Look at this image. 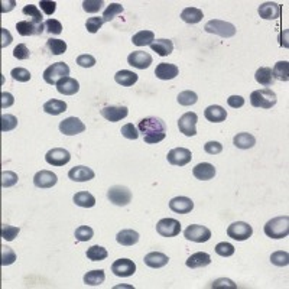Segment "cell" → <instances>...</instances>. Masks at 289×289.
<instances>
[{"label": "cell", "mask_w": 289, "mask_h": 289, "mask_svg": "<svg viewBox=\"0 0 289 289\" xmlns=\"http://www.w3.org/2000/svg\"><path fill=\"white\" fill-rule=\"evenodd\" d=\"M139 133L144 135L146 144H159L166 138V124L158 117H146L139 122Z\"/></svg>", "instance_id": "6da1fadb"}, {"label": "cell", "mask_w": 289, "mask_h": 289, "mask_svg": "<svg viewBox=\"0 0 289 289\" xmlns=\"http://www.w3.org/2000/svg\"><path fill=\"white\" fill-rule=\"evenodd\" d=\"M265 234L270 239H284L289 233V217L288 216H281L269 220L263 227Z\"/></svg>", "instance_id": "7a4b0ae2"}, {"label": "cell", "mask_w": 289, "mask_h": 289, "mask_svg": "<svg viewBox=\"0 0 289 289\" xmlns=\"http://www.w3.org/2000/svg\"><path fill=\"white\" fill-rule=\"evenodd\" d=\"M276 102H278L276 94L270 88L256 90L250 94V104L257 108H272Z\"/></svg>", "instance_id": "3957f363"}, {"label": "cell", "mask_w": 289, "mask_h": 289, "mask_svg": "<svg viewBox=\"0 0 289 289\" xmlns=\"http://www.w3.org/2000/svg\"><path fill=\"white\" fill-rule=\"evenodd\" d=\"M204 31L208 34L218 35L221 38H231L236 35V26L230 22L220 21V19H213V21L207 22Z\"/></svg>", "instance_id": "277c9868"}, {"label": "cell", "mask_w": 289, "mask_h": 289, "mask_svg": "<svg viewBox=\"0 0 289 289\" xmlns=\"http://www.w3.org/2000/svg\"><path fill=\"white\" fill-rule=\"evenodd\" d=\"M68 74H70V67L65 62H55L43 71V80L45 83L51 85H57L60 80L68 77Z\"/></svg>", "instance_id": "5b68a950"}, {"label": "cell", "mask_w": 289, "mask_h": 289, "mask_svg": "<svg viewBox=\"0 0 289 289\" xmlns=\"http://www.w3.org/2000/svg\"><path fill=\"white\" fill-rule=\"evenodd\" d=\"M107 198L114 206L124 207L132 201V192L127 186L114 185L107 191Z\"/></svg>", "instance_id": "8992f818"}, {"label": "cell", "mask_w": 289, "mask_h": 289, "mask_svg": "<svg viewBox=\"0 0 289 289\" xmlns=\"http://www.w3.org/2000/svg\"><path fill=\"white\" fill-rule=\"evenodd\" d=\"M186 240L195 242V243H206L211 239V231L206 226H200V224H191L185 228L184 231Z\"/></svg>", "instance_id": "52a82bcc"}, {"label": "cell", "mask_w": 289, "mask_h": 289, "mask_svg": "<svg viewBox=\"0 0 289 289\" xmlns=\"http://www.w3.org/2000/svg\"><path fill=\"white\" fill-rule=\"evenodd\" d=\"M253 234V228L248 223H243V221H236L233 224H230L227 228V236L231 237L233 240H237V242H245L248 240L249 237H252Z\"/></svg>", "instance_id": "ba28073f"}, {"label": "cell", "mask_w": 289, "mask_h": 289, "mask_svg": "<svg viewBox=\"0 0 289 289\" xmlns=\"http://www.w3.org/2000/svg\"><path fill=\"white\" fill-rule=\"evenodd\" d=\"M45 161L52 166H64L71 161V155L67 149L62 147H54L46 152Z\"/></svg>", "instance_id": "9c48e42d"}, {"label": "cell", "mask_w": 289, "mask_h": 289, "mask_svg": "<svg viewBox=\"0 0 289 289\" xmlns=\"http://www.w3.org/2000/svg\"><path fill=\"white\" fill-rule=\"evenodd\" d=\"M156 231L162 237H175L181 231V223L175 218H162L156 224Z\"/></svg>", "instance_id": "30bf717a"}, {"label": "cell", "mask_w": 289, "mask_h": 289, "mask_svg": "<svg viewBox=\"0 0 289 289\" xmlns=\"http://www.w3.org/2000/svg\"><path fill=\"white\" fill-rule=\"evenodd\" d=\"M197 122H198V117L195 113L192 111H188L185 114H182L178 120V127H180V132L184 133L185 136H195L197 135Z\"/></svg>", "instance_id": "8fae6325"}, {"label": "cell", "mask_w": 289, "mask_h": 289, "mask_svg": "<svg viewBox=\"0 0 289 289\" xmlns=\"http://www.w3.org/2000/svg\"><path fill=\"white\" fill-rule=\"evenodd\" d=\"M166 159H168V162L171 165L184 166L188 162H191L192 155H191V150L189 149H185V147H175V149H172V150L168 152Z\"/></svg>", "instance_id": "7c38bea8"}, {"label": "cell", "mask_w": 289, "mask_h": 289, "mask_svg": "<svg viewBox=\"0 0 289 289\" xmlns=\"http://www.w3.org/2000/svg\"><path fill=\"white\" fill-rule=\"evenodd\" d=\"M100 114L106 120L116 123V122H120L129 114V110L126 106H106L100 110Z\"/></svg>", "instance_id": "4fadbf2b"}, {"label": "cell", "mask_w": 289, "mask_h": 289, "mask_svg": "<svg viewBox=\"0 0 289 289\" xmlns=\"http://www.w3.org/2000/svg\"><path fill=\"white\" fill-rule=\"evenodd\" d=\"M60 130L67 136H74L83 133L85 130V124L78 117H67L60 123Z\"/></svg>", "instance_id": "5bb4252c"}, {"label": "cell", "mask_w": 289, "mask_h": 289, "mask_svg": "<svg viewBox=\"0 0 289 289\" xmlns=\"http://www.w3.org/2000/svg\"><path fill=\"white\" fill-rule=\"evenodd\" d=\"M111 272L119 278H127L136 272V265L130 259H117L111 265Z\"/></svg>", "instance_id": "9a60e30c"}, {"label": "cell", "mask_w": 289, "mask_h": 289, "mask_svg": "<svg viewBox=\"0 0 289 289\" xmlns=\"http://www.w3.org/2000/svg\"><path fill=\"white\" fill-rule=\"evenodd\" d=\"M152 62H153V60H152L150 54L144 52V51H133L127 57V64L132 65V67H135V68H138V70H146V68H149V65Z\"/></svg>", "instance_id": "2e32d148"}, {"label": "cell", "mask_w": 289, "mask_h": 289, "mask_svg": "<svg viewBox=\"0 0 289 289\" xmlns=\"http://www.w3.org/2000/svg\"><path fill=\"white\" fill-rule=\"evenodd\" d=\"M260 18L266 19V21H273V19H279L281 18V13H282V7L275 3V1H266V3H262L257 9Z\"/></svg>", "instance_id": "e0dca14e"}, {"label": "cell", "mask_w": 289, "mask_h": 289, "mask_svg": "<svg viewBox=\"0 0 289 289\" xmlns=\"http://www.w3.org/2000/svg\"><path fill=\"white\" fill-rule=\"evenodd\" d=\"M96 177L94 171L88 166H74L72 169H70L68 172V178L71 181H75V182H85V181H90Z\"/></svg>", "instance_id": "ac0fdd59"}, {"label": "cell", "mask_w": 289, "mask_h": 289, "mask_svg": "<svg viewBox=\"0 0 289 289\" xmlns=\"http://www.w3.org/2000/svg\"><path fill=\"white\" fill-rule=\"evenodd\" d=\"M16 31L22 36H32V35H41L45 31V25H36L34 22L21 21L16 23Z\"/></svg>", "instance_id": "d6986e66"}, {"label": "cell", "mask_w": 289, "mask_h": 289, "mask_svg": "<svg viewBox=\"0 0 289 289\" xmlns=\"http://www.w3.org/2000/svg\"><path fill=\"white\" fill-rule=\"evenodd\" d=\"M58 177L51 171H39L34 177V184L38 188H52L57 184Z\"/></svg>", "instance_id": "ffe728a7"}, {"label": "cell", "mask_w": 289, "mask_h": 289, "mask_svg": "<svg viewBox=\"0 0 289 289\" xmlns=\"http://www.w3.org/2000/svg\"><path fill=\"white\" fill-rule=\"evenodd\" d=\"M169 208L174 213H178V214H188V213L192 211L194 203L188 197H175L169 201Z\"/></svg>", "instance_id": "44dd1931"}, {"label": "cell", "mask_w": 289, "mask_h": 289, "mask_svg": "<svg viewBox=\"0 0 289 289\" xmlns=\"http://www.w3.org/2000/svg\"><path fill=\"white\" fill-rule=\"evenodd\" d=\"M178 74H180V68L175 64H168V62H161L155 70V75L159 80H172Z\"/></svg>", "instance_id": "7402d4cb"}, {"label": "cell", "mask_w": 289, "mask_h": 289, "mask_svg": "<svg viewBox=\"0 0 289 289\" xmlns=\"http://www.w3.org/2000/svg\"><path fill=\"white\" fill-rule=\"evenodd\" d=\"M168 262H169V257L161 252H150L144 256V265L149 268H164L165 265H168Z\"/></svg>", "instance_id": "603a6c76"}, {"label": "cell", "mask_w": 289, "mask_h": 289, "mask_svg": "<svg viewBox=\"0 0 289 289\" xmlns=\"http://www.w3.org/2000/svg\"><path fill=\"white\" fill-rule=\"evenodd\" d=\"M57 90L58 93H61L64 96H74L75 93H78L80 90V84L75 78H71V77H65L58 81L57 84Z\"/></svg>", "instance_id": "cb8c5ba5"}, {"label": "cell", "mask_w": 289, "mask_h": 289, "mask_svg": "<svg viewBox=\"0 0 289 289\" xmlns=\"http://www.w3.org/2000/svg\"><path fill=\"white\" fill-rule=\"evenodd\" d=\"M204 116L208 122L220 123L227 119V111L221 106H208L204 110Z\"/></svg>", "instance_id": "d4e9b609"}, {"label": "cell", "mask_w": 289, "mask_h": 289, "mask_svg": "<svg viewBox=\"0 0 289 289\" xmlns=\"http://www.w3.org/2000/svg\"><path fill=\"white\" fill-rule=\"evenodd\" d=\"M192 174L200 181H208V180H213L214 178L216 168H214V165L208 164V162H203V164H198V165L192 169Z\"/></svg>", "instance_id": "484cf974"}, {"label": "cell", "mask_w": 289, "mask_h": 289, "mask_svg": "<svg viewBox=\"0 0 289 289\" xmlns=\"http://www.w3.org/2000/svg\"><path fill=\"white\" fill-rule=\"evenodd\" d=\"M210 263H211V257H210L208 253H204V252L194 253L186 260V266L191 269L204 268V266H208Z\"/></svg>", "instance_id": "4316f807"}, {"label": "cell", "mask_w": 289, "mask_h": 289, "mask_svg": "<svg viewBox=\"0 0 289 289\" xmlns=\"http://www.w3.org/2000/svg\"><path fill=\"white\" fill-rule=\"evenodd\" d=\"M116 240L122 246H133L139 242V233L135 230H122L117 233Z\"/></svg>", "instance_id": "83f0119b"}, {"label": "cell", "mask_w": 289, "mask_h": 289, "mask_svg": "<svg viewBox=\"0 0 289 289\" xmlns=\"http://www.w3.org/2000/svg\"><path fill=\"white\" fill-rule=\"evenodd\" d=\"M150 49L153 52H156L158 55L161 57H166V55H171L172 51H174V43L169 39H156L150 43Z\"/></svg>", "instance_id": "f1b7e54d"}, {"label": "cell", "mask_w": 289, "mask_h": 289, "mask_svg": "<svg viewBox=\"0 0 289 289\" xmlns=\"http://www.w3.org/2000/svg\"><path fill=\"white\" fill-rule=\"evenodd\" d=\"M138 74L133 72V71H129V70H122L119 72H116L114 75V80L116 83L123 85V87H132L133 84L138 83Z\"/></svg>", "instance_id": "f546056e"}, {"label": "cell", "mask_w": 289, "mask_h": 289, "mask_svg": "<svg viewBox=\"0 0 289 289\" xmlns=\"http://www.w3.org/2000/svg\"><path fill=\"white\" fill-rule=\"evenodd\" d=\"M204 18V13L201 9H197V7H185L182 12H181V19L189 25H195L198 22H201V19Z\"/></svg>", "instance_id": "4dcf8cb0"}, {"label": "cell", "mask_w": 289, "mask_h": 289, "mask_svg": "<svg viewBox=\"0 0 289 289\" xmlns=\"http://www.w3.org/2000/svg\"><path fill=\"white\" fill-rule=\"evenodd\" d=\"M254 78H256L257 83L260 84V85H263V87H270L275 83V78L272 75V68H269V67L259 68L256 71V74H254Z\"/></svg>", "instance_id": "1f68e13d"}, {"label": "cell", "mask_w": 289, "mask_h": 289, "mask_svg": "<svg viewBox=\"0 0 289 289\" xmlns=\"http://www.w3.org/2000/svg\"><path fill=\"white\" fill-rule=\"evenodd\" d=\"M233 144L239 149H250L256 144V139L250 133H237L233 139Z\"/></svg>", "instance_id": "d6a6232c"}, {"label": "cell", "mask_w": 289, "mask_h": 289, "mask_svg": "<svg viewBox=\"0 0 289 289\" xmlns=\"http://www.w3.org/2000/svg\"><path fill=\"white\" fill-rule=\"evenodd\" d=\"M272 75L275 80L279 81H288L289 80V62L288 61H279L275 64L273 70H272Z\"/></svg>", "instance_id": "836d02e7"}, {"label": "cell", "mask_w": 289, "mask_h": 289, "mask_svg": "<svg viewBox=\"0 0 289 289\" xmlns=\"http://www.w3.org/2000/svg\"><path fill=\"white\" fill-rule=\"evenodd\" d=\"M67 110V103L61 102V100H57V99H52L49 102L43 104V111L48 113V114H52V116H58Z\"/></svg>", "instance_id": "e575fe53"}, {"label": "cell", "mask_w": 289, "mask_h": 289, "mask_svg": "<svg viewBox=\"0 0 289 289\" xmlns=\"http://www.w3.org/2000/svg\"><path fill=\"white\" fill-rule=\"evenodd\" d=\"M106 279V275H104V270L99 269V270H91V272H87L84 275V284L85 285H90V287H99L102 285Z\"/></svg>", "instance_id": "d590c367"}, {"label": "cell", "mask_w": 289, "mask_h": 289, "mask_svg": "<svg viewBox=\"0 0 289 289\" xmlns=\"http://www.w3.org/2000/svg\"><path fill=\"white\" fill-rule=\"evenodd\" d=\"M72 200H74L75 206L83 207V208H91V207L96 206V198L90 192H87V191L77 192Z\"/></svg>", "instance_id": "8d00e7d4"}, {"label": "cell", "mask_w": 289, "mask_h": 289, "mask_svg": "<svg viewBox=\"0 0 289 289\" xmlns=\"http://www.w3.org/2000/svg\"><path fill=\"white\" fill-rule=\"evenodd\" d=\"M153 41H155V35L152 31H141L138 34H135L132 38L133 45H136V46H146V45H150Z\"/></svg>", "instance_id": "74e56055"}, {"label": "cell", "mask_w": 289, "mask_h": 289, "mask_svg": "<svg viewBox=\"0 0 289 289\" xmlns=\"http://www.w3.org/2000/svg\"><path fill=\"white\" fill-rule=\"evenodd\" d=\"M22 13H23L25 16L31 18V22H34V23H36V25H41L42 23L43 16H42L39 7L35 6V4H26V6L22 9Z\"/></svg>", "instance_id": "f35d334b"}, {"label": "cell", "mask_w": 289, "mask_h": 289, "mask_svg": "<svg viewBox=\"0 0 289 289\" xmlns=\"http://www.w3.org/2000/svg\"><path fill=\"white\" fill-rule=\"evenodd\" d=\"M123 6L120 3H110L106 10L103 12V21L104 22H111L116 16H119L120 13H123Z\"/></svg>", "instance_id": "ab89813d"}, {"label": "cell", "mask_w": 289, "mask_h": 289, "mask_svg": "<svg viewBox=\"0 0 289 289\" xmlns=\"http://www.w3.org/2000/svg\"><path fill=\"white\" fill-rule=\"evenodd\" d=\"M270 262H272V265H275V266H279V268L288 266L289 265L288 252L278 250V252L272 253V254H270Z\"/></svg>", "instance_id": "60d3db41"}, {"label": "cell", "mask_w": 289, "mask_h": 289, "mask_svg": "<svg viewBox=\"0 0 289 289\" xmlns=\"http://www.w3.org/2000/svg\"><path fill=\"white\" fill-rule=\"evenodd\" d=\"M107 250L102 246H91L90 249H87V257L93 262H100L104 260L107 257Z\"/></svg>", "instance_id": "b9f144b4"}, {"label": "cell", "mask_w": 289, "mask_h": 289, "mask_svg": "<svg viewBox=\"0 0 289 289\" xmlns=\"http://www.w3.org/2000/svg\"><path fill=\"white\" fill-rule=\"evenodd\" d=\"M46 48L49 49L51 54L54 55H61L67 51V43L62 39H48L46 41Z\"/></svg>", "instance_id": "7bdbcfd3"}, {"label": "cell", "mask_w": 289, "mask_h": 289, "mask_svg": "<svg viewBox=\"0 0 289 289\" xmlns=\"http://www.w3.org/2000/svg\"><path fill=\"white\" fill-rule=\"evenodd\" d=\"M177 100H178V103L181 104V106H192V104H195L198 102V96L194 91L186 90V91H182V93L178 94Z\"/></svg>", "instance_id": "ee69618b"}, {"label": "cell", "mask_w": 289, "mask_h": 289, "mask_svg": "<svg viewBox=\"0 0 289 289\" xmlns=\"http://www.w3.org/2000/svg\"><path fill=\"white\" fill-rule=\"evenodd\" d=\"M16 260V253L7 246H1V266H9L15 263Z\"/></svg>", "instance_id": "f6af8a7d"}, {"label": "cell", "mask_w": 289, "mask_h": 289, "mask_svg": "<svg viewBox=\"0 0 289 289\" xmlns=\"http://www.w3.org/2000/svg\"><path fill=\"white\" fill-rule=\"evenodd\" d=\"M19 231H21L19 227H13V226H9V224H3L1 226V239L6 240V242H12L19 234Z\"/></svg>", "instance_id": "bcb514c9"}, {"label": "cell", "mask_w": 289, "mask_h": 289, "mask_svg": "<svg viewBox=\"0 0 289 289\" xmlns=\"http://www.w3.org/2000/svg\"><path fill=\"white\" fill-rule=\"evenodd\" d=\"M103 23V18H100V16H93V18H88V19H87V22H85V28H87V31H88L90 34H97L99 29H102Z\"/></svg>", "instance_id": "7dc6e473"}, {"label": "cell", "mask_w": 289, "mask_h": 289, "mask_svg": "<svg viewBox=\"0 0 289 289\" xmlns=\"http://www.w3.org/2000/svg\"><path fill=\"white\" fill-rule=\"evenodd\" d=\"M18 174L16 172H12V171H4L1 174V186L3 188H9V186H13L18 184Z\"/></svg>", "instance_id": "c3c4849f"}, {"label": "cell", "mask_w": 289, "mask_h": 289, "mask_svg": "<svg viewBox=\"0 0 289 289\" xmlns=\"http://www.w3.org/2000/svg\"><path fill=\"white\" fill-rule=\"evenodd\" d=\"M18 126V119L12 114H3L1 116V132H10Z\"/></svg>", "instance_id": "681fc988"}, {"label": "cell", "mask_w": 289, "mask_h": 289, "mask_svg": "<svg viewBox=\"0 0 289 289\" xmlns=\"http://www.w3.org/2000/svg\"><path fill=\"white\" fill-rule=\"evenodd\" d=\"M93 234H94L93 228L88 227V226H80L75 230V239L78 242H88V240H91Z\"/></svg>", "instance_id": "f907efd6"}, {"label": "cell", "mask_w": 289, "mask_h": 289, "mask_svg": "<svg viewBox=\"0 0 289 289\" xmlns=\"http://www.w3.org/2000/svg\"><path fill=\"white\" fill-rule=\"evenodd\" d=\"M43 25H45V32H48L49 35H60L62 32L61 22L57 19H48Z\"/></svg>", "instance_id": "816d5d0a"}, {"label": "cell", "mask_w": 289, "mask_h": 289, "mask_svg": "<svg viewBox=\"0 0 289 289\" xmlns=\"http://www.w3.org/2000/svg\"><path fill=\"white\" fill-rule=\"evenodd\" d=\"M10 75L13 80L19 81V83H28L31 80V72L25 68H13L10 71Z\"/></svg>", "instance_id": "f5cc1de1"}, {"label": "cell", "mask_w": 289, "mask_h": 289, "mask_svg": "<svg viewBox=\"0 0 289 289\" xmlns=\"http://www.w3.org/2000/svg\"><path fill=\"white\" fill-rule=\"evenodd\" d=\"M103 6V0H84L83 1V9L87 13H97Z\"/></svg>", "instance_id": "db71d44e"}, {"label": "cell", "mask_w": 289, "mask_h": 289, "mask_svg": "<svg viewBox=\"0 0 289 289\" xmlns=\"http://www.w3.org/2000/svg\"><path fill=\"white\" fill-rule=\"evenodd\" d=\"M216 253L218 256H223V257L233 256L234 254V246L231 243H227V242H221L216 246Z\"/></svg>", "instance_id": "11a10c76"}, {"label": "cell", "mask_w": 289, "mask_h": 289, "mask_svg": "<svg viewBox=\"0 0 289 289\" xmlns=\"http://www.w3.org/2000/svg\"><path fill=\"white\" fill-rule=\"evenodd\" d=\"M120 133L123 135V138L130 139V141H136L139 138V130L132 123L124 124L123 127H122V130H120Z\"/></svg>", "instance_id": "9f6ffc18"}, {"label": "cell", "mask_w": 289, "mask_h": 289, "mask_svg": "<svg viewBox=\"0 0 289 289\" xmlns=\"http://www.w3.org/2000/svg\"><path fill=\"white\" fill-rule=\"evenodd\" d=\"M13 57L18 60H28L31 57L29 48L25 43H19L15 49H13Z\"/></svg>", "instance_id": "6f0895ef"}, {"label": "cell", "mask_w": 289, "mask_h": 289, "mask_svg": "<svg viewBox=\"0 0 289 289\" xmlns=\"http://www.w3.org/2000/svg\"><path fill=\"white\" fill-rule=\"evenodd\" d=\"M204 150H206L208 155H218L223 150V144H220V142L211 141V142H207L204 144Z\"/></svg>", "instance_id": "680465c9"}, {"label": "cell", "mask_w": 289, "mask_h": 289, "mask_svg": "<svg viewBox=\"0 0 289 289\" xmlns=\"http://www.w3.org/2000/svg\"><path fill=\"white\" fill-rule=\"evenodd\" d=\"M77 64L83 68H91L96 65V58L93 55H88V54H83L77 58Z\"/></svg>", "instance_id": "91938a15"}, {"label": "cell", "mask_w": 289, "mask_h": 289, "mask_svg": "<svg viewBox=\"0 0 289 289\" xmlns=\"http://www.w3.org/2000/svg\"><path fill=\"white\" fill-rule=\"evenodd\" d=\"M39 6H41L42 12H43L45 15H48V16L54 15V12H55V9H57V3H55V1H49V0H41Z\"/></svg>", "instance_id": "94428289"}, {"label": "cell", "mask_w": 289, "mask_h": 289, "mask_svg": "<svg viewBox=\"0 0 289 289\" xmlns=\"http://www.w3.org/2000/svg\"><path fill=\"white\" fill-rule=\"evenodd\" d=\"M211 288H230V289H234V288H237V285H236V284H234L233 281H230V279H226V278H220V279H217V281H214V282H213Z\"/></svg>", "instance_id": "6125c7cd"}, {"label": "cell", "mask_w": 289, "mask_h": 289, "mask_svg": "<svg viewBox=\"0 0 289 289\" xmlns=\"http://www.w3.org/2000/svg\"><path fill=\"white\" fill-rule=\"evenodd\" d=\"M227 104L233 108H240L245 106V99L242 96H230L227 99Z\"/></svg>", "instance_id": "be15d7a7"}, {"label": "cell", "mask_w": 289, "mask_h": 289, "mask_svg": "<svg viewBox=\"0 0 289 289\" xmlns=\"http://www.w3.org/2000/svg\"><path fill=\"white\" fill-rule=\"evenodd\" d=\"M13 103H15L13 96H12L10 93L3 91V93H1V108H7V107L13 106Z\"/></svg>", "instance_id": "e7e4bbea"}, {"label": "cell", "mask_w": 289, "mask_h": 289, "mask_svg": "<svg viewBox=\"0 0 289 289\" xmlns=\"http://www.w3.org/2000/svg\"><path fill=\"white\" fill-rule=\"evenodd\" d=\"M12 41H13V38H12L10 32H9L7 29L1 28V48L9 46V45L12 43Z\"/></svg>", "instance_id": "03108f58"}, {"label": "cell", "mask_w": 289, "mask_h": 289, "mask_svg": "<svg viewBox=\"0 0 289 289\" xmlns=\"http://www.w3.org/2000/svg\"><path fill=\"white\" fill-rule=\"evenodd\" d=\"M1 4H3V6H6V1H1ZM7 4H9V6H7L6 9H1V12H3V13H4V12H9V10H12V9H13V6H15V1H9Z\"/></svg>", "instance_id": "003e7915"}]
</instances>
